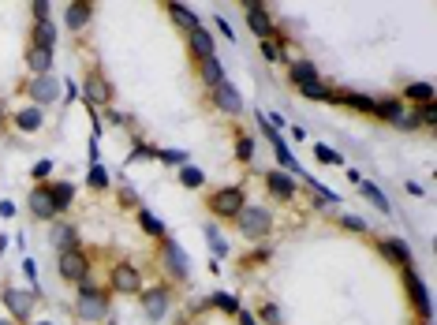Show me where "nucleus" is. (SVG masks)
<instances>
[{"mask_svg":"<svg viewBox=\"0 0 437 325\" xmlns=\"http://www.w3.org/2000/svg\"><path fill=\"white\" fill-rule=\"evenodd\" d=\"M169 12H172V23H176V27H183V30H187V34H194V30L202 27V19L194 15L187 4H169Z\"/></svg>","mask_w":437,"mask_h":325,"instance_id":"obj_23","label":"nucleus"},{"mask_svg":"<svg viewBox=\"0 0 437 325\" xmlns=\"http://www.w3.org/2000/svg\"><path fill=\"white\" fill-rule=\"evenodd\" d=\"M403 284H408V296L415 299V307H419V314H422L426 322H430V296H426V284L419 280V273H415L411 266L403 269Z\"/></svg>","mask_w":437,"mask_h":325,"instance_id":"obj_14","label":"nucleus"},{"mask_svg":"<svg viewBox=\"0 0 437 325\" xmlns=\"http://www.w3.org/2000/svg\"><path fill=\"white\" fill-rule=\"evenodd\" d=\"M23 269H27V277H30V280L38 277V266H34V258H27V262H23Z\"/></svg>","mask_w":437,"mask_h":325,"instance_id":"obj_52","label":"nucleus"},{"mask_svg":"<svg viewBox=\"0 0 437 325\" xmlns=\"http://www.w3.org/2000/svg\"><path fill=\"white\" fill-rule=\"evenodd\" d=\"M288 79L296 82V86H310V82L322 79V71L314 68L310 60H288Z\"/></svg>","mask_w":437,"mask_h":325,"instance_id":"obj_17","label":"nucleus"},{"mask_svg":"<svg viewBox=\"0 0 437 325\" xmlns=\"http://www.w3.org/2000/svg\"><path fill=\"white\" fill-rule=\"evenodd\" d=\"M0 217H15V202H8V198L0 202Z\"/></svg>","mask_w":437,"mask_h":325,"instance_id":"obj_51","label":"nucleus"},{"mask_svg":"<svg viewBox=\"0 0 437 325\" xmlns=\"http://www.w3.org/2000/svg\"><path fill=\"white\" fill-rule=\"evenodd\" d=\"M90 12H94V8L86 4V0H83V4H71L68 8V27L71 30H83L86 23H90Z\"/></svg>","mask_w":437,"mask_h":325,"instance_id":"obj_32","label":"nucleus"},{"mask_svg":"<svg viewBox=\"0 0 437 325\" xmlns=\"http://www.w3.org/2000/svg\"><path fill=\"white\" fill-rule=\"evenodd\" d=\"M49 172H52V161H38V165H34V180H45Z\"/></svg>","mask_w":437,"mask_h":325,"instance_id":"obj_47","label":"nucleus"},{"mask_svg":"<svg viewBox=\"0 0 437 325\" xmlns=\"http://www.w3.org/2000/svg\"><path fill=\"white\" fill-rule=\"evenodd\" d=\"M378 251L385 254L389 262L403 266V269L411 266V251H408V243H403V240H392V236H389V240H378Z\"/></svg>","mask_w":437,"mask_h":325,"instance_id":"obj_18","label":"nucleus"},{"mask_svg":"<svg viewBox=\"0 0 437 325\" xmlns=\"http://www.w3.org/2000/svg\"><path fill=\"white\" fill-rule=\"evenodd\" d=\"M157 157L165 161V165H183V161H187V150H157Z\"/></svg>","mask_w":437,"mask_h":325,"instance_id":"obj_40","label":"nucleus"},{"mask_svg":"<svg viewBox=\"0 0 437 325\" xmlns=\"http://www.w3.org/2000/svg\"><path fill=\"white\" fill-rule=\"evenodd\" d=\"M213 101H217V108H221V113H228V116H239V113H243V97H239V90H236L228 79L213 86Z\"/></svg>","mask_w":437,"mask_h":325,"instance_id":"obj_11","label":"nucleus"},{"mask_svg":"<svg viewBox=\"0 0 437 325\" xmlns=\"http://www.w3.org/2000/svg\"><path fill=\"white\" fill-rule=\"evenodd\" d=\"M27 97L34 101V108L52 105V101L60 97V82H57V75H38V79H30V82H27Z\"/></svg>","mask_w":437,"mask_h":325,"instance_id":"obj_6","label":"nucleus"},{"mask_svg":"<svg viewBox=\"0 0 437 325\" xmlns=\"http://www.w3.org/2000/svg\"><path fill=\"white\" fill-rule=\"evenodd\" d=\"M0 325H15V322L12 318H0Z\"/></svg>","mask_w":437,"mask_h":325,"instance_id":"obj_53","label":"nucleus"},{"mask_svg":"<svg viewBox=\"0 0 437 325\" xmlns=\"http://www.w3.org/2000/svg\"><path fill=\"white\" fill-rule=\"evenodd\" d=\"M236 322H239V325H258V318H255L250 310H236Z\"/></svg>","mask_w":437,"mask_h":325,"instance_id":"obj_49","label":"nucleus"},{"mask_svg":"<svg viewBox=\"0 0 437 325\" xmlns=\"http://www.w3.org/2000/svg\"><path fill=\"white\" fill-rule=\"evenodd\" d=\"M262 322H266V325H280V310L277 307H273V303H262Z\"/></svg>","mask_w":437,"mask_h":325,"instance_id":"obj_43","label":"nucleus"},{"mask_svg":"<svg viewBox=\"0 0 437 325\" xmlns=\"http://www.w3.org/2000/svg\"><path fill=\"white\" fill-rule=\"evenodd\" d=\"M86 183H90L94 191H105V187H108V176H105V168H101V165H94V168H90V180H86Z\"/></svg>","mask_w":437,"mask_h":325,"instance_id":"obj_41","label":"nucleus"},{"mask_svg":"<svg viewBox=\"0 0 437 325\" xmlns=\"http://www.w3.org/2000/svg\"><path fill=\"white\" fill-rule=\"evenodd\" d=\"M217 30H221L224 38H232V41H236V34H232V23H228V19H217Z\"/></svg>","mask_w":437,"mask_h":325,"instance_id":"obj_50","label":"nucleus"},{"mask_svg":"<svg viewBox=\"0 0 437 325\" xmlns=\"http://www.w3.org/2000/svg\"><path fill=\"white\" fill-rule=\"evenodd\" d=\"M75 310H79L83 322H101L108 314V291H101L90 277L79 284V299H75Z\"/></svg>","mask_w":437,"mask_h":325,"instance_id":"obj_1","label":"nucleus"},{"mask_svg":"<svg viewBox=\"0 0 437 325\" xmlns=\"http://www.w3.org/2000/svg\"><path fill=\"white\" fill-rule=\"evenodd\" d=\"M247 23H250V30L258 34V41H273V38H277L273 19H269V12H266L262 4H247Z\"/></svg>","mask_w":437,"mask_h":325,"instance_id":"obj_12","label":"nucleus"},{"mask_svg":"<svg viewBox=\"0 0 437 325\" xmlns=\"http://www.w3.org/2000/svg\"><path fill=\"white\" fill-rule=\"evenodd\" d=\"M113 291H120V296H138L142 291V273L135 266H127V262H120V266H113Z\"/></svg>","mask_w":437,"mask_h":325,"instance_id":"obj_7","label":"nucleus"},{"mask_svg":"<svg viewBox=\"0 0 437 325\" xmlns=\"http://www.w3.org/2000/svg\"><path fill=\"white\" fill-rule=\"evenodd\" d=\"M0 124H4V113H0Z\"/></svg>","mask_w":437,"mask_h":325,"instance_id":"obj_55","label":"nucleus"},{"mask_svg":"<svg viewBox=\"0 0 437 325\" xmlns=\"http://www.w3.org/2000/svg\"><path fill=\"white\" fill-rule=\"evenodd\" d=\"M199 68H202V82H210V86L224 82V68H221V60H217V57H206V60H199Z\"/></svg>","mask_w":437,"mask_h":325,"instance_id":"obj_30","label":"nucleus"},{"mask_svg":"<svg viewBox=\"0 0 437 325\" xmlns=\"http://www.w3.org/2000/svg\"><path fill=\"white\" fill-rule=\"evenodd\" d=\"M49 198H52V213H64L75 198V187L71 183H49Z\"/></svg>","mask_w":437,"mask_h":325,"instance_id":"obj_24","label":"nucleus"},{"mask_svg":"<svg viewBox=\"0 0 437 325\" xmlns=\"http://www.w3.org/2000/svg\"><path fill=\"white\" fill-rule=\"evenodd\" d=\"M180 183H183V187H202V183H206V172L194 168V165H183V168H180Z\"/></svg>","mask_w":437,"mask_h":325,"instance_id":"obj_36","label":"nucleus"},{"mask_svg":"<svg viewBox=\"0 0 437 325\" xmlns=\"http://www.w3.org/2000/svg\"><path fill=\"white\" fill-rule=\"evenodd\" d=\"M333 101L355 108V113H374V97H366V94H359V90H341V94L333 97Z\"/></svg>","mask_w":437,"mask_h":325,"instance_id":"obj_22","label":"nucleus"},{"mask_svg":"<svg viewBox=\"0 0 437 325\" xmlns=\"http://www.w3.org/2000/svg\"><path fill=\"white\" fill-rule=\"evenodd\" d=\"M41 124H45V113H41V108H34V105H30V108H19V113H15V127H19V131H38Z\"/></svg>","mask_w":437,"mask_h":325,"instance_id":"obj_25","label":"nucleus"},{"mask_svg":"<svg viewBox=\"0 0 437 325\" xmlns=\"http://www.w3.org/2000/svg\"><path fill=\"white\" fill-rule=\"evenodd\" d=\"M396 127H400V131H419V127H422V116H419V108H411V113H403L400 120H396Z\"/></svg>","mask_w":437,"mask_h":325,"instance_id":"obj_38","label":"nucleus"},{"mask_svg":"<svg viewBox=\"0 0 437 325\" xmlns=\"http://www.w3.org/2000/svg\"><path fill=\"white\" fill-rule=\"evenodd\" d=\"M359 191H363V194H366V198H370V202H374V205H378V210H381V213H385V217L392 213V205H389V198H385V191H381V187H378V183H370V180H359Z\"/></svg>","mask_w":437,"mask_h":325,"instance_id":"obj_27","label":"nucleus"},{"mask_svg":"<svg viewBox=\"0 0 437 325\" xmlns=\"http://www.w3.org/2000/svg\"><path fill=\"white\" fill-rule=\"evenodd\" d=\"M258 45H262V57H266V60H277L280 57V49L273 45V41H258Z\"/></svg>","mask_w":437,"mask_h":325,"instance_id":"obj_46","label":"nucleus"},{"mask_svg":"<svg viewBox=\"0 0 437 325\" xmlns=\"http://www.w3.org/2000/svg\"><path fill=\"white\" fill-rule=\"evenodd\" d=\"M210 303H213V307H221V310H228V314H236V310H239V299H236V296H228V291H217Z\"/></svg>","mask_w":437,"mask_h":325,"instance_id":"obj_39","label":"nucleus"},{"mask_svg":"<svg viewBox=\"0 0 437 325\" xmlns=\"http://www.w3.org/2000/svg\"><path fill=\"white\" fill-rule=\"evenodd\" d=\"M142 157H157V150H150V146H135V154H131V161H142Z\"/></svg>","mask_w":437,"mask_h":325,"instance_id":"obj_48","label":"nucleus"},{"mask_svg":"<svg viewBox=\"0 0 437 325\" xmlns=\"http://www.w3.org/2000/svg\"><path fill=\"white\" fill-rule=\"evenodd\" d=\"M27 205H30V213H34L38 221H52V217H57V213H52V198H49L45 183H38V187L27 194Z\"/></svg>","mask_w":437,"mask_h":325,"instance_id":"obj_15","label":"nucleus"},{"mask_svg":"<svg viewBox=\"0 0 437 325\" xmlns=\"http://www.w3.org/2000/svg\"><path fill=\"white\" fill-rule=\"evenodd\" d=\"M341 224H344L348 232H366V221H363V217H355V213H344Z\"/></svg>","mask_w":437,"mask_h":325,"instance_id":"obj_42","label":"nucleus"},{"mask_svg":"<svg viewBox=\"0 0 437 325\" xmlns=\"http://www.w3.org/2000/svg\"><path fill=\"white\" fill-rule=\"evenodd\" d=\"M38 325H52V322H38Z\"/></svg>","mask_w":437,"mask_h":325,"instance_id":"obj_54","label":"nucleus"},{"mask_svg":"<svg viewBox=\"0 0 437 325\" xmlns=\"http://www.w3.org/2000/svg\"><path fill=\"white\" fill-rule=\"evenodd\" d=\"M34 291L23 288H4V307L12 310V322H30V310H34Z\"/></svg>","mask_w":437,"mask_h":325,"instance_id":"obj_8","label":"nucleus"},{"mask_svg":"<svg viewBox=\"0 0 437 325\" xmlns=\"http://www.w3.org/2000/svg\"><path fill=\"white\" fill-rule=\"evenodd\" d=\"M83 90H86V101H90L94 108H101V105H113V86L105 82V75H101V71H90V75H86Z\"/></svg>","mask_w":437,"mask_h":325,"instance_id":"obj_10","label":"nucleus"},{"mask_svg":"<svg viewBox=\"0 0 437 325\" xmlns=\"http://www.w3.org/2000/svg\"><path fill=\"white\" fill-rule=\"evenodd\" d=\"M403 97L415 101V105H430L434 101V86L430 82H408L403 86Z\"/></svg>","mask_w":437,"mask_h":325,"instance_id":"obj_28","label":"nucleus"},{"mask_svg":"<svg viewBox=\"0 0 437 325\" xmlns=\"http://www.w3.org/2000/svg\"><path fill=\"white\" fill-rule=\"evenodd\" d=\"M165 269L180 280V284L191 280V262H187V254H183V247L176 240H165Z\"/></svg>","mask_w":437,"mask_h":325,"instance_id":"obj_9","label":"nucleus"},{"mask_svg":"<svg viewBox=\"0 0 437 325\" xmlns=\"http://www.w3.org/2000/svg\"><path fill=\"white\" fill-rule=\"evenodd\" d=\"M49 240H52V247H57V251H75V247H79V232H75L68 221H52Z\"/></svg>","mask_w":437,"mask_h":325,"instance_id":"obj_16","label":"nucleus"},{"mask_svg":"<svg viewBox=\"0 0 437 325\" xmlns=\"http://www.w3.org/2000/svg\"><path fill=\"white\" fill-rule=\"evenodd\" d=\"M236 161H239V165H250V161H255V138H250V135H239V143H236Z\"/></svg>","mask_w":437,"mask_h":325,"instance_id":"obj_35","label":"nucleus"},{"mask_svg":"<svg viewBox=\"0 0 437 325\" xmlns=\"http://www.w3.org/2000/svg\"><path fill=\"white\" fill-rule=\"evenodd\" d=\"M30 12H34V23H49V12H52V8L45 4V0H38V4L30 8Z\"/></svg>","mask_w":437,"mask_h":325,"instance_id":"obj_45","label":"nucleus"},{"mask_svg":"<svg viewBox=\"0 0 437 325\" xmlns=\"http://www.w3.org/2000/svg\"><path fill=\"white\" fill-rule=\"evenodd\" d=\"M27 68L34 71V79H38V75H52V52L30 45V49H27Z\"/></svg>","mask_w":437,"mask_h":325,"instance_id":"obj_21","label":"nucleus"},{"mask_svg":"<svg viewBox=\"0 0 437 325\" xmlns=\"http://www.w3.org/2000/svg\"><path fill=\"white\" fill-rule=\"evenodd\" d=\"M138 299H142V310H146V318L150 322H161L169 314V307H172V291L169 288H142L138 291Z\"/></svg>","mask_w":437,"mask_h":325,"instance_id":"obj_5","label":"nucleus"},{"mask_svg":"<svg viewBox=\"0 0 437 325\" xmlns=\"http://www.w3.org/2000/svg\"><path fill=\"white\" fill-rule=\"evenodd\" d=\"M60 277L71 280V284H83L86 273H90V258L83 254V247H75V251H60Z\"/></svg>","mask_w":437,"mask_h":325,"instance_id":"obj_4","label":"nucleus"},{"mask_svg":"<svg viewBox=\"0 0 437 325\" xmlns=\"http://www.w3.org/2000/svg\"><path fill=\"white\" fill-rule=\"evenodd\" d=\"M299 90H303V97H310V101H333V97H336V90H333V86L329 82H310V86H299Z\"/></svg>","mask_w":437,"mask_h":325,"instance_id":"obj_31","label":"nucleus"},{"mask_svg":"<svg viewBox=\"0 0 437 325\" xmlns=\"http://www.w3.org/2000/svg\"><path fill=\"white\" fill-rule=\"evenodd\" d=\"M258 124H262V135L273 143V154H277V161H280V168H288V172H299V165H296V157L288 154V146H284V138H280V131H273V124L269 120H262L258 116Z\"/></svg>","mask_w":437,"mask_h":325,"instance_id":"obj_13","label":"nucleus"},{"mask_svg":"<svg viewBox=\"0 0 437 325\" xmlns=\"http://www.w3.org/2000/svg\"><path fill=\"white\" fill-rule=\"evenodd\" d=\"M314 157H318V161H322V165H344V157H341V154H336V150H333V146H322V143H318V146H314Z\"/></svg>","mask_w":437,"mask_h":325,"instance_id":"obj_37","label":"nucleus"},{"mask_svg":"<svg viewBox=\"0 0 437 325\" xmlns=\"http://www.w3.org/2000/svg\"><path fill=\"white\" fill-rule=\"evenodd\" d=\"M138 224H142V229H146L150 236H154V240H165V224H161L150 210H138Z\"/></svg>","mask_w":437,"mask_h":325,"instance_id":"obj_33","label":"nucleus"},{"mask_svg":"<svg viewBox=\"0 0 437 325\" xmlns=\"http://www.w3.org/2000/svg\"><path fill=\"white\" fill-rule=\"evenodd\" d=\"M34 49H57V27L52 23H34Z\"/></svg>","mask_w":437,"mask_h":325,"instance_id":"obj_29","label":"nucleus"},{"mask_svg":"<svg viewBox=\"0 0 437 325\" xmlns=\"http://www.w3.org/2000/svg\"><path fill=\"white\" fill-rule=\"evenodd\" d=\"M419 116H422V127H434L437 124V105H419Z\"/></svg>","mask_w":437,"mask_h":325,"instance_id":"obj_44","label":"nucleus"},{"mask_svg":"<svg viewBox=\"0 0 437 325\" xmlns=\"http://www.w3.org/2000/svg\"><path fill=\"white\" fill-rule=\"evenodd\" d=\"M236 221H239V232H243L247 240H262V236H269V229H273V213L266 205H243Z\"/></svg>","mask_w":437,"mask_h":325,"instance_id":"obj_2","label":"nucleus"},{"mask_svg":"<svg viewBox=\"0 0 437 325\" xmlns=\"http://www.w3.org/2000/svg\"><path fill=\"white\" fill-rule=\"evenodd\" d=\"M206 240H210V247H213V254L217 258H228V243H224V236L221 232H217V224H206Z\"/></svg>","mask_w":437,"mask_h":325,"instance_id":"obj_34","label":"nucleus"},{"mask_svg":"<svg viewBox=\"0 0 437 325\" xmlns=\"http://www.w3.org/2000/svg\"><path fill=\"white\" fill-rule=\"evenodd\" d=\"M266 187L277 194V198H296V180L288 176V172H266Z\"/></svg>","mask_w":437,"mask_h":325,"instance_id":"obj_19","label":"nucleus"},{"mask_svg":"<svg viewBox=\"0 0 437 325\" xmlns=\"http://www.w3.org/2000/svg\"><path fill=\"white\" fill-rule=\"evenodd\" d=\"M243 187H221V191H213L210 194V213H217V217H224V221H236L239 217V210H243Z\"/></svg>","mask_w":437,"mask_h":325,"instance_id":"obj_3","label":"nucleus"},{"mask_svg":"<svg viewBox=\"0 0 437 325\" xmlns=\"http://www.w3.org/2000/svg\"><path fill=\"white\" fill-rule=\"evenodd\" d=\"M403 113H408V108H403V101H400V97H381V101H374V113H370V116H381V120L396 124Z\"/></svg>","mask_w":437,"mask_h":325,"instance_id":"obj_20","label":"nucleus"},{"mask_svg":"<svg viewBox=\"0 0 437 325\" xmlns=\"http://www.w3.org/2000/svg\"><path fill=\"white\" fill-rule=\"evenodd\" d=\"M191 52H194V57H199V60L213 57V34H210V30H206V27H199V30H194V34H191Z\"/></svg>","mask_w":437,"mask_h":325,"instance_id":"obj_26","label":"nucleus"}]
</instances>
